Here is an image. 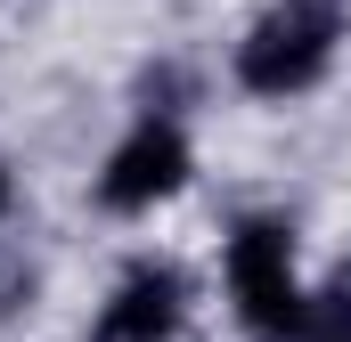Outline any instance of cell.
Masks as SVG:
<instances>
[{"label": "cell", "mask_w": 351, "mask_h": 342, "mask_svg": "<svg viewBox=\"0 0 351 342\" xmlns=\"http://www.w3.org/2000/svg\"><path fill=\"white\" fill-rule=\"evenodd\" d=\"M335 41H343V0H278L237 41V82L262 98H294L335 66Z\"/></svg>", "instance_id": "obj_1"}, {"label": "cell", "mask_w": 351, "mask_h": 342, "mask_svg": "<svg viewBox=\"0 0 351 342\" xmlns=\"http://www.w3.org/2000/svg\"><path fill=\"white\" fill-rule=\"evenodd\" d=\"M229 293H237V318L262 342L311 334V302H302V277H294V237L278 220H245L229 237Z\"/></svg>", "instance_id": "obj_2"}, {"label": "cell", "mask_w": 351, "mask_h": 342, "mask_svg": "<svg viewBox=\"0 0 351 342\" xmlns=\"http://www.w3.org/2000/svg\"><path fill=\"white\" fill-rule=\"evenodd\" d=\"M180 179H188V139H180V122L164 114H147L114 155L98 171V204L106 212H147V204H164Z\"/></svg>", "instance_id": "obj_3"}, {"label": "cell", "mask_w": 351, "mask_h": 342, "mask_svg": "<svg viewBox=\"0 0 351 342\" xmlns=\"http://www.w3.org/2000/svg\"><path fill=\"white\" fill-rule=\"evenodd\" d=\"M180 310H188L180 269H172V261H139V269L106 293L98 334H90V342H172V334H180Z\"/></svg>", "instance_id": "obj_4"}, {"label": "cell", "mask_w": 351, "mask_h": 342, "mask_svg": "<svg viewBox=\"0 0 351 342\" xmlns=\"http://www.w3.org/2000/svg\"><path fill=\"white\" fill-rule=\"evenodd\" d=\"M335 318L351 326V261H343V277H335Z\"/></svg>", "instance_id": "obj_5"}, {"label": "cell", "mask_w": 351, "mask_h": 342, "mask_svg": "<svg viewBox=\"0 0 351 342\" xmlns=\"http://www.w3.org/2000/svg\"><path fill=\"white\" fill-rule=\"evenodd\" d=\"M0 212H8V179H0Z\"/></svg>", "instance_id": "obj_6"}]
</instances>
